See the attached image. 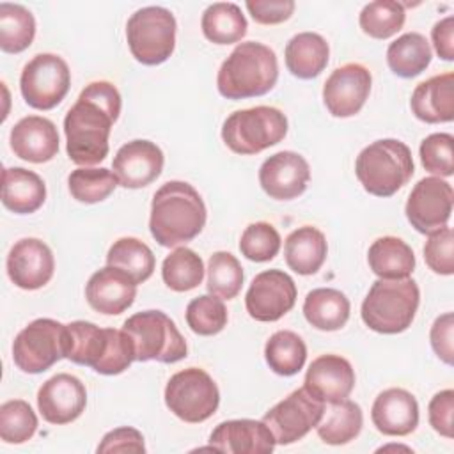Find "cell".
Returning a JSON list of instances; mask_svg holds the SVG:
<instances>
[{
	"mask_svg": "<svg viewBox=\"0 0 454 454\" xmlns=\"http://www.w3.org/2000/svg\"><path fill=\"white\" fill-rule=\"evenodd\" d=\"M121 114V94L106 80L89 83L64 117L66 151L73 163L89 167L108 154V137Z\"/></svg>",
	"mask_w": 454,
	"mask_h": 454,
	"instance_id": "cell-1",
	"label": "cell"
},
{
	"mask_svg": "<svg viewBox=\"0 0 454 454\" xmlns=\"http://www.w3.org/2000/svg\"><path fill=\"white\" fill-rule=\"evenodd\" d=\"M206 216L204 200L190 183L167 181L153 197L149 229L161 247H179L200 234Z\"/></svg>",
	"mask_w": 454,
	"mask_h": 454,
	"instance_id": "cell-2",
	"label": "cell"
},
{
	"mask_svg": "<svg viewBox=\"0 0 454 454\" xmlns=\"http://www.w3.org/2000/svg\"><path fill=\"white\" fill-rule=\"evenodd\" d=\"M62 351L64 358L106 376L121 374L135 362L133 346L124 330L99 328L90 321H73L64 326Z\"/></svg>",
	"mask_w": 454,
	"mask_h": 454,
	"instance_id": "cell-3",
	"label": "cell"
},
{
	"mask_svg": "<svg viewBox=\"0 0 454 454\" xmlns=\"http://www.w3.org/2000/svg\"><path fill=\"white\" fill-rule=\"evenodd\" d=\"M278 80L275 51L257 41L239 43L222 62L216 76L218 92L227 99L257 98L270 92Z\"/></svg>",
	"mask_w": 454,
	"mask_h": 454,
	"instance_id": "cell-4",
	"label": "cell"
},
{
	"mask_svg": "<svg viewBox=\"0 0 454 454\" xmlns=\"http://www.w3.org/2000/svg\"><path fill=\"white\" fill-rule=\"evenodd\" d=\"M410 147L395 138H381L364 147L355 161V174L364 190L376 197H392L413 176Z\"/></svg>",
	"mask_w": 454,
	"mask_h": 454,
	"instance_id": "cell-5",
	"label": "cell"
},
{
	"mask_svg": "<svg viewBox=\"0 0 454 454\" xmlns=\"http://www.w3.org/2000/svg\"><path fill=\"white\" fill-rule=\"evenodd\" d=\"M420 291L413 278L376 280L362 301V321L378 333L404 332L415 319Z\"/></svg>",
	"mask_w": 454,
	"mask_h": 454,
	"instance_id": "cell-6",
	"label": "cell"
},
{
	"mask_svg": "<svg viewBox=\"0 0 454 454\" xmlns=\"http://www.w3.org/2000/svg\"><path fill=\"white\" fill-rule=\"evenodd\" d=\"M122 330L131 340L135 360L174 364L186 356V340L176 323L161 310H144L129 316Z\"/></svg>",
	"mask_w": 454,
	"mask_h": 454,
	"instance_id": "cell-7",
	"label": "cell"
},
{
	"mask_svg": "<svg viewBox=\"0 0 454 454\" xmlns=\"http://www.w3.org/2000/svg\"><path fill=\"white\" fill-rule=\"evenodd\" d=\"M287 117L275 106H252L232 112L222 126V140L236 154H257L284 140Z\"/></svg>",
	"mask_w": 454,
	"mask_h": 454,
	"instance_id": "cell-8",
	"label": "cell"
},
{
	"mask_svg": "<svg viewBox=\"0 0 454 454\" xmlns=\"http://www.w3.org/2000/svg\"><path fill=\"white\" fill-rule=\"evenodd\" d=\"M176 18L160 5L135 11L126 23V41L131 55L144 66L165 62L176 48Z\"/></svg>",
	"mask_w": 454,
	"mask_h": 454,
	"instance_id": "cell-9",
	"label": "cell"
},
{
	"mask_svg": "<svg viewBox=\"0 0 454 454\" xmlns=\"http://www.w3.org/2000/svg\"><path fill=\"white\" fill-rule=\"evenodd\" d=\"M165 404L177 419L199 424L216 411L220 392L204 369L188 367L170 376L165 387Z\"/></svg>",
	"mask_w": 454,
	"mask_h": 454,
	"instance_id": "cell-10",
	"label": "cell"
},
{
	"mask_svg": "<svg viewBox=\"0 0 454 454\" xmlns=\"http://www.w3.org/2000/svg\"><path fill=\"white\" fill-rule=\"evenodd\" d=\"M71 71L66 60L55 53H37L20 76V90L25 103L35 110L55 108L67 94Z\"/></svg>",
	"mask_w": 454,
	"mask_h": 454,
	"instance_id": "cell-11",
	"label": "cell"
},
{
	"mask_svg": "<svg viewBox=\"0 0 454 454\" xmlns=\"http://www.w3.org/2000/svg\"><path fill=\"white\" fill-rule=\"evenodd\" d=\"M64 326L50 317H39L28 323L12 342L16 367L28 374H39L64 358Z\"/></svg>",
	"mask_w": 454,
	"mask_h": 454,
	"instance_id": "cell-12",
	"label": "cell"
},
{
	"mask_svg": "<svg viewBox=\"0 0 454 454\" xmlns=\"http://www.w3.org/2000/svg\"><path fill=\"white\" fill-rule=\"evenodd\" d=\"M323 411V403L309 395L305 388H296L270 408L264 413L262 422L270 427L278 445H289L301 440L312 427H316Z\"/></svg>",
	"mask_w": 454,
	"mask_h": 454,
	"instance_id": "cell-13",
	"label": "cell"
},
{
	"mask_svg": "<svg viewBox=\"0 0 454 454\" xmlns=\"http://www.w3.org/2000/svg\"><path fill=\"white\" fill-rule=\"evenodd\" d=\"M454 192L442 177L420 179L408 195L404 213L420 234H431L447 225L452 213Z\"/></svg>",
	"mask_w": 454,
	"mask_h": 454,
	"instance_id": "cell-14",
	"label": "cell"
},
{
	"mask_svg": "<svg viewBox=\"0 0 454 454\" xmlns=\"http://www.w3.org/2000/svg\"><path fill=\"white\" fill-rule=\"evenodd\" d=\"M296 303L294 280L282 270H266L254 277L245 307L252 319L273 323L286 316Z\"/></svg>",
	"mask_w": 454,
	"mask_h": 454,
	"instance_id": "cell-15",
	"label": "cell"
},
{
	"mask_svg": "<svg viewBox=\"0 0 454 454\" xmlns=\"http://www.w3.org/2000/svg\"><path fill=\"white\" fill-rule=\"evenodd\" d=\"M371 71L349 62L332 71L323 85V101L333 117H351L362 110L371 92Z\"/></svg>",
	"mask_w": 454,
	"mask_h": 454,
	"instance_id": "cell-16",
	"label": "cell"
},
{
	"mask_svg": "<svg viewBox=\"0 0 454 454\" xmlns=\"http://www.w3.org/2000/svg\"><path fill=\"white\" fill-rule=\"evenodd\" d=\"M87 404L83 383L67 372L48 378L37 390V408L41 417L55 426L76 420Z\"/></svg>",
	"mask_w": 454,
	"mask_h": 454,
	"instance_id": "cell-17",
	"label": "cell"
},
{
	"mask_svg": "<svg viewBox=\"0 0 454 454\" xmlns=\"http://www.w3.org/2000/svg\"><path fill=\"white\" fill-rule=\"evenodd\" d=\"M7 275L14 286L35 291L46 286L55 270V259L50 247L37 238L18 239L7 255Z\"/></svg>",
	"mask_w": 454,
	"mask_h": 454,
	"instance_id": "cell-18",
	"label": "cell"
},
{
	"mask_svg": "<svg viewBox=\"0 0 454 454\" xmlns=\"http://www.w3.org/2000/svg\"><path fill=\"white\" fill-rule=\"evenodd\" d=\"M310 179L307 160L294 151H280L264 160L259 168V184L275 200L300 197Z\"/></svg>",
	"mask_w": 454,
	"mask_h": 454,
	"instance_id": "cell-19",
	"label": "cell"
},
{
	"mask_svg": "<svg viewBox=\"0 0 454 454\" xmlns=\"http://www.w3.org/2000/svg\"><path fill=\"white\" fill-rule=\"evenodd\" d=\"M303 388L323 404L339 403L355 388V371L340 355H321L309 365Z\"/></svg>",
	"mask_w": 454,
	"mask_h": 454,
	"instance_id": "cell-20",
	"label": "cell"
},
{
	"mask_svg": "<svg viewBox=\"0 0 454 454\" xmlns=\"http://www.w3.org/2000/svg\"><path fill=\"white\" fill-rule=\"evenodd\" d=\"M163 151L151 140H131L124 144L112 161V170L124 188H144L163 170Z\"/></svg>",
	"mask_w": 454,
	"mask_h": 454,
	"instance_id": "cell-21",
	"label": "cell"
},
{
	"mask_svg": "<svg viewBox=\"0 0 454 454\" xmlns=\"http://www.w3.org/2000/svg\"><path fill=\"white\" fill-rule=\"evenodd\" d=\"M213 450L227 454H270L277 442L262 420L236 419L220 422L209 434Z\"/></svg>",
	"mask_w": 454,
	"mask_h": 454,
	"instance_id": "cell-22",
	"label": "cell"
},
{
	"mask_svg": "<svg viewBox=\"0 0 454 454\" xmlns=\"http://www.w3.org/2000/svg\"><path fill=\"white\" fill-rule=\"evenodd\" d=\"M137 296V282L119 268L105 266L92 273L85 286L87 303L99 314L117 316L129 309Z\"/></svg>",
	"mask_w": 454,
	"mask_h": 454,
	"instance_id": "cell-23",
	"label": "cell"
},
{
	"mask_svg": "<svg viewBox=\"0 0 454 454\" xmlns=\"http://www.w3.org/2000/svg\"><path fill=\"white\" fill-rule=\"evenodd\" d=\"M12 153L30 163H44L59 153L57 126L41 115H28L20 119L11 129Z\"/></svg>",
	"mask_w": 454,
	"mask_h": 454,
	"instance_id": "cell-24",
	"label": "cell"
},
{
	"mask_svg": "<svg viewBox=\"0 0 454 454\" xmlns=\"http://www.w3.org/2000/svg\"><path fill=\"white\" fill-rule=\"evenodd\" d=\"M376 429L387 436H406L419 426V404L404 388H387L378 394L371 408Z\"/></svg>",
	"mask_w": 454,
	"mask_h": 454,
	"instance_id": "cell-25",
	"label": "cell"
},
{
	"mask_svg": "<svg viewBox=\"0 0 454 454\" xmlns=\"http://www.w3.org/2000/svg\"><path fill=\"white\" fill-rule=\"evenodd\" d=\"M410 106L422 122H450L454 119V73L436 74L419 83L411 94Z\"/></svg>",
	"mask_w": 454,
	"mask_h": 454,
	"instance_id": "cell-26",
	"label": "cell"
},
{
	"mask_svg": "<svg viewBox=\"0 0 454 454\" xmlns=\"http://www.w3.org/2000/svg\"><path fill=\"white\" fill-rule=\"evenodd\" d=\"M46 200V184L32 170L7 167L2 172V204L16 215H30Z\"/></svg>",
	"mask_w": 454,
	"mask_h": 454,
	"instance_id": "cell-27",
	"label": "cell"
},
{
	"mask_svg": "<svg viewBox=\"0 0 454 454\" xmlns=\"http://www.w3.org/2000/svg\"><path fill=\"white\" fill-rule=\"evenodd\" d=\"M326 252L325 234L312 225L294 229L284 243L286 262L298 275H314L323 266Z\"/></svg>",
	"mask_w": 454,
	"mask_h": 454,
	"instance_id": "cell-28",
	"label": "cell"
},
{
	"mask_svg": "<svg viewBox=\"0 0 454 454\" xmlns=\"http://www.w3.org/2000/svg\"><path fill=\"white\" fill-rule=\"evenodd\" d=\"M286 66L296 78L310 80L321 74L328 64L330 48L323 35L316 32H300L286 44Z\"/></svg>",
	"mask_w": 454,
	"mask_h": 454,
	"instance_id": "cell-29",
	"label": "cell"
},
{
	"mask_svg": "<svg viewBox=\"0 0 454 454\" xmlns=\"http://www.w3.org/2000/svg\"><path fill=\"white\" fill-rule=\"evenodd\" d=\"M367 262L372 273L385 280L408 278L415 270L411 247L395 236L378 238L367 252Z\"/></svg>",
	"mask_w": 454,
	"mask_h": 454,
	"instance_id": "cell-30",
	"label": "cell"
},
{
	"mask_svg": "<svg viewBox=\"0 0 454 454\" xmlns=\"http://www.w3.org/2000/svg\"><path fill=\"white\" fill-rule=\"evenodd\" d=\"M349 300L333 287L312 289L303 301V316L317 330H340L349 319Z\"/></svg>",
	"mask_w": 454,
	"mask_h": 454,
	"instance_id": "cell-31",
	"label": "cell"
},
{
	"mask_svg": "<svg viewBox=\"0 0 454 454\" xmlns=\"http://www.w3.org/2000/svg\"><path fill=\"white\" fill-rule=\"evenodd\" d=\"M364 426L362 408L349 399L330 403L316 426L317 436L328 445H344L355 440Z\"/></svg>",
	"mask_w": 454,
	"mask_h": 454,
	"instance_id": "cell-32",
	"label": "cell"
},
{
	"mask_svg": "<svg viewBox=\"0 0 454 454\" xmlns=\"http://www.w3.org/2000/svg\"><path fill=\"white\" fill-rule=\"evenodd\" d=\"M431 57V46L419 32H406L387 48V64L401 78H413L426 71Z\"/></svg>",
	"mask_w": 454,
	"mask_h": 454,
	"instance_id": "cell-33",
	"label": "cell"
},
{
	"mask_svg": "<svg viewBox=\"0 0 454 454\" xmlns=\"http://www.w3.org/2000/svg\"><path fill=\"white\" fill-rule=\"evenodd\" d=\"M202 34L215 44H232L245 37L247 18L232 2H216L206 7L200 20Z\"/></svg>",
	"mask_w": 454,
	"mask_h": 454,
	"instance_id": "cell-34",
	"label": "cell"
},
{
	"mask_svg": "<svg viewBox=\"0 0 454 454\" xmlns=\"http://www.w3.org/2000/svg\"><path fill=\"white\" fill-rule=\"evenodd\" d=\"M264 358L275 374L294 376L305 365L307 346L298 333L278 330L266 340Z\"/></svg>",
	"mask_w": 454,
	"mask_h": 454,
	"instance_id": "cell-35",
	"label": "cell"
},
{
	"mask_svg": "<svg viewBox=\"0 0 454 454\" xmlns=\"http://www.w3.org/2000/svg\"><path fill=\"white\" fill-rule=\"evenodd\" d=\"M153 250L137 238H119L106 254V264L122 270L137 284L145 282L154 271Z\"/></svg>",
	"mask_w": 454,
	"mask_h": 454,
	"instance_id": "cell-36",
	"label": "cell"
},
{
	"mask_svg": "<svg viewBox=\"0 0 454 454\" xmlns=\"http://www.w3.org/2000/svg\"><path fill=\"white\" fill-rule=\"evenodd\" d=\"M35 35L34 14L11 2L0 4V48L5 53H21L27 50Z\"/></svg>",
	"mask_w": 454,
	"mask_h": 454,
	"instance_id": "cell-37",
	"label": "cell"
},
{
	"mask_svg": "<svg viewBox=\"0 0 454 454\" xmlns=\"http://www.w3.org/2000/svg\"><path fill=\"white\" fill-rule=\"evenodd\" d=\"M161 278L176 293L192 291L204 278V262L192 248L177 247L163 259Z\"/></svg>",
	"mask_w": 454,
	"mask_h": 454,
	"instance_id": "cell-38",
	"label": "cell"
},
{
	"mask_svg": "<svg viewBox=\"0 0 454 454\" xmlns=\"http://www.w3.org/2000/svg\"><path fill=\"white\" fill-rule=\"evenodd\" d=\"M406 20V11L395 0H374L364 5L358 16L364 34L374 39H388L397 34Z\"/></svg>",
	"mask_w": 454,
	"mask_h": 454,
	"instance_id": "cell-39",
	"label": "cell"
},
{
	"mask_svg": "<svg viewBox=\"0 0 454 454\" xmlns=\"http://www.w3.org/2000/svg\"><path fill=\"white\" fill-rule=\"evenodd\" d=\"M119 184L117 176L114 170L99 167H80L73 170L67 177V186L69 193L73 199L83 204H96L105 200Z\"/></svg>",
	"mask_w": 454,
	"mask_h": 454,
	"instance_id": "cell-40",
	"label": "cell"
},
{
	"mask_svg": "<svg viewBox=\"0 0 454 454\" xmlns=\"http://www.w3.org/2000/svg\"><path fill=\"white\" fill-rule=\"evenodd\" d=\"M243 268L231 252H215L207 261V291L222 300L238 296L243 286Z\"/></svg>",
	"mask_w": 454,
	"mask_h": 454,
	"instance_id": "cell-41",
	"label": "cell"
},
{
	"mask_svg": "<svg viewBox=\"0 0 454 454\" xmlns=\"http://www.w3.org/2000/svg\"><path fill=\"white\" fill-rule=\"evenodd\" d=\"M229 314L222 298L215 294H200L186 307V323L197 335H216L227 325Z\"/></svg>",
	"mask_w": 454,
	"mask_h": 454,
	"instance_id": "cell-42",
	"label": "cell"
},
{
	"mask_svg": "<svg viewBox=\"0 0 454 454\" xmlns=\"http://www.w3.org/2000/svg\"><path fill=\"white\" fill-rule=\"evenodd\" d=\"M37 417L23 399H11L0 406V438L5 443H25L37 431Z\"/></svg>",
	"mask_w": 454,
	"mask_h": 454,
	"instance_id": "cell-43",
	"label": "cell"
},
{
	"mask_svg": "<svg viewBox=\"0 0 454 454\" xmlns=\"http://www.w3.org/2000/svg\"><path fill=\"white\" fill-rule=\"evenodd\" d=\"M280 234L278 231L268 222H255L250 223L239 239V252L255 262L271 261L280 250Z\"/></svg>",
	"mask_w": 454,
	"mask_h": 454,
	"instance_id": "cell-44",
	"label": "cell"
},
{
	"mask_svg": "<svg viewBox=\"0 0 454 454\" xmlns=\"http://www.w3.org/2000/svg\"><path fill=\"white\" fill-rule=\"evenodd\" d=\"M454 137L450 133H433L420 142L422 167L436 177H449L454 174L452 161Z\"/></svg>",
	"mask_w": 454,
	"mask_h": 454,
	"instance_id": "cell-45",
	"label": "cell"
},
{
	"mask_svg": "<svg viewBox=\"0 0 454 454\" xmlns=\"http://www.w3.org/2000/svg\"><path fill=\"white\" fill-rule=\"evenodd\" d=\"M424 261L438 275L454 273V234L450 227H442L429 234L424 245Z\"/></svg>",
	"mask_w": 454,
	"mask_h": 454,
	"instance_id": "cell-46",
	"label": "cell"
},
{
	"mask_svg": "<svg viewBox=\"0 0 454 454\" xmlns=\"http://www.w3.org/2000/svg\"><path fill=\"white\" fill-rule=\"evenodd\" d=\"M429 424L436 433L452 438V415H454V390L447 388L434 394L427 406Z\"/></svg>",
	"mask_w": 454,
	"mask_h": 454,
	"instance_id": "cell-47",
	"label": "cell"
},
{
	"mask_svg": "<svg viewBox=\"0 0 454 454\" xmlns=\"http://www.w3.org/2000/svg\"><path fill=\"white\" fill-rule=\"evenodd\" d=\"M98 452H145L144 436L138 429L122 426L108 431L96 449Z\"/></svg>",
	"mask_w": 454,
	"mask_h": 454,
	"instance_id": "cell-48",
	"label": "cell"
},
{
	"mask_svg": "<svg viewBox=\"0 0 454 454\" xmlns=\"http://www.w3.org/2000/svg\"><path fill=\"white\" fill-rule=\"evenodd\" d=\"M245 5L254 21L261 25L282 23L294 12L293 0H248Z\"/></svg>",
	"mask_w": 454,
	"mask_h": 454,
	"instance_id": "cell-49",
	"label": "cell"
},
{
	"mask_svg": "<svg viewBox=\"0 0 454 454\" xmlns=\"http://www.w3.org/2000/svg\"><path fill=\"white\" fill-rule=\"evenodd\" d=\"M431 346L433 351L438 355L442 362L447 365H452V356H454V316L452 312H445L438 316L431 326L429 332Z\"/></svg>",
	"mask_w": 454,
	"mask_h": 454,
	"instance_id": "cell-50",
	"label": "cell"
},
{
	"mask_svg": "<svg viewBox=\"0 0 454 454\" xmlns=\"http://www.w3.org/2000/svg\"><path fill=\"white\" fill-rule=\"evenodd\" d=\"M431 39L440 59L454 60V16H447L434 23Z\"/></svg>",
	"mask_w": 454,
	"mask_h": 454,
	"instance_id": "cell-51",
	"label": "cell"
}]
</instances>
